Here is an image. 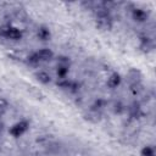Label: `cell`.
<instances>
[{
	"label": "cell",
	"instance_id": "1",
	"mask_svg": "<svg viewBox=\"0 0 156 156\" xmlns=\"http://www.w3.org/2000/svg\"><path fill=\"white\" fill-rule=\"evenodd\" d=\"M0 35L4 37V38H7V39H12V40H18L21 39L22 37V33L20 29L15 28V27H2L0 29Z\"/></svg>",
	"mask_w": 156,
	"mask_h": 156
},
{
	"label": "cell",
	"instance_id": "2",
	"mask_svg": "<svg viewBox=\"0 0 156 156\" xmlns=\"http://www.w3.org/2000/svg\"><path fill=\"white\" fill-rule=\"evenodd\" d=\"M28 127H29L28 122L21 121V122H18V123H16V124H13V126L11 127L10 133H11V135H13V136H21L23 133L27 132Z\"/></svg>",
	"mask_w": 156,
	"mask_h": 156
},
{
	"label": "cell",
	"instance_id": "3",
	"mask_svg": "<svg viewBox=\"0 0 156 156\" xmlns=\"http://www.w3.org/2000/svg\"><path fill=\"white\" fill-rule=\"evenodd\" d=\"M98 27L101 29H110L111 28V20L106 13H100L98 17Z\"/></svg>",
	"mask_w": 156,
	"mask_h": 156
},
{
	"label": "cell",
	"instance_id": "4",
	"mask_svg": "<svg viewBox=\"0 0 156 156\" xmlns=\"http://www.w3.org/2000/svg\"><path fill=\"white\" fill-rule=\"evenodd\" d=\"M37 55H38V57H39V61H49V60H51L52 56H54L52 51L49 50V49H41V50H39V51L37 52Z\"/></svg>",
	"mask_w": 156,
	"mask_h": 156
},
{
	"label": "cell",
	"instance_id": "5",
	"mask_svg": "<svg viewBox=\"0 0 156 156\" xmlns=\"http://www.w3.org/2000/svg\"><path fill=\"white\" fill-rule=\"evenodd\" d=\"M133 18L138 22H144L147 18V13L141 9H135L133 11Z\"/></svg>",
	"mask_w": 156,
	"mask_h": 156
},
{
	"label": "cell",
	"instance_id": "6",
	"mask_svg": "<svg viewBox=\"0 0 156 156\" xmlns=\"http://www.w3.org/2000/svg\"><path fill=\"white\" fill-rule=\"evenodd\" d=\"M119 83H121V77H119L117 73L111 74V76L108 77V79H107V85H108L110 88H116Z\"/></svg>",
	"mask_w": 156,
	"mask_h": 156
},
{
	"label": "cell",
	"instance_id": "7",
	"mask_svg": "<svg viewBox=\"0 0 156 156\" xmlns=\"http://www.w3.org/2000/svg\"><path fill=\"white\" fill-rule=\"evenodd\" d=\"M67 73H68V65L61 62V63L58 65V67H57V76H58L61 79H63V78H66Z\"/></svg>",
	"mask_w": 156,
	"mask_h": 156
},
{
	"label": "cell",
	"instance_id": "8",
	"mask_svg": "<svg viewBox=\"0 0 156 156\" xmlns=\"http://www.w3.org/2000/svg\"><path fill=\"white\" fill-rule=\"evenodd\" d=\"M38 38L41 40H49L50 39V30L45 27H40L38 29Z\"/></svg>",
	"mask_w": 156,
	"mask_h": 156
},
{
	"label": "cell",
	"instance_id": "9",
	"mask_svg": "<svg viewBox=\"0 0 156 156\" xmlns=\"http://www.w3.org/2000/svg\"><path fill=\"white\" fill-rule=\"evenodd\" d=\"M37 78H38L39 82H41V83H44V84H46V83L50 82V76H49L46 72H39V73L37 74Z\"/></svg>",
	"mask_w": 156,
	"mask_h": 156
},
{
	"label": "cell",
	"instance_id": "10",
	"mask_svg": "<svg viewBox=\"0 0 156 156\" xmlns=\"http://www.w3.org/2000/svg\"><path fill=\"white\" fill-rule=\"evenodd\" d=\"M141 156H154V149L150 146H145L141 150Z\"/></svg>",
	"mask_w": 156,
	"mask_h": 156
},
{
	"label": "cell",
	"instance_id": "11",
	"mask_svg": "<svg viewBox=\"0 0 156 156\" xmlns=\"http://www.w3.org/2000/svg\"><path fill=\"white\" fill-rule=\"evenodd\" d=\"M28 61H29L30 63H33V65H37V63L40 62V61H39V57H38V55H37V52L33 54V55H30V56L28 57Z\"/></svg>",
	"mask_w": 156,
	"mask_h": 156
},
{
	"label": "cell",
	"instance_id": "12",
	"mask_svg": "<svg viewBox=\"0 0 156 156\" xmlns=\"http://www.w3.org/2000/svg\"><path fill=\"white\" fill-rule=\"evenodd\" d=\"M7 107V101L2 98H0V110H5Z\"/></svg>",
	"mask_w": 156,
	"mask_h": 156
},
{
	"label": "cell",
	"instance_id": "13",
	"mask_svg": "<svg viewBox=\"0 0 156 156\" xmlns=\"http://www.w3.org/2000/svg\"><path fill=\"white\" fill-rule=\"evenodd\" d=\"M2 127H4L2 123H0V134H1V132H2Z\"/></svg>",
	"mask_w": 156,
	"mask_h": 156
}]
</instances>
